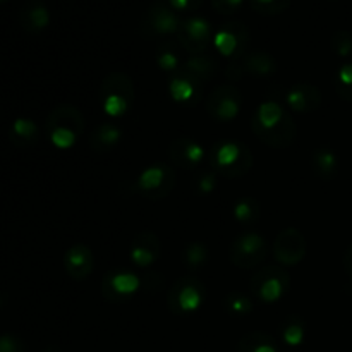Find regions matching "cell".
I'll use <instances>...</instances> for the list:
<instances>
[{"label":"cell","mask_w":352,"mask_h":352,"mask_svg":"<svg viewBox=\"0 0 352 352\" xmlns=\"http://www.w3.org/2000/svg\"><path fill=\"white\" fill-rule=\"evenodd\" d=\"M237 352H278V346L268 333L250 332L239 340Z\"/></svg>","instance_id":"obj_25"},{"label":"cell","mask_w":352,"mask_h":352,"mask_svg":"<svg viewBox=\"0 0 352 352\" xmlns=\"http://www.w3.org/2000/svg\"><path fill=\"white\" fill-rule=\"evenodd\" d=\"M136 100L134 82L126 72H110L103 78L100 86V102L103 112L109 117H122L133 109Z\"/></svg>","instance_id":"obj_4"},{"label":"cell","mask_w":352,"mask_h":352,"mask_svg":"<svg viewBox=\"0 0 352 352\" xmlns=\"http://www.w3.org/2000/svg\"><path fill=\"white\" fill-rule=\"evenodd\" d=\"M261 206L260 201L251 196H244V198L237 199L232 206L234 219L239 223H253L260 219Z\"/></svg>","instance_id":"obj_26"},{"label":"cell","mask_w":352,"mask_h":352,"mask_svg":"<svg viewBox=\"0 0 352 352\" xmlns=\"http://www.w3.org/2000/svg\"><path fill=\"white\" fill-rule=\"evenodd\" d=\"M47 134L52 144L58 150H69L74 146L78 138L85 129V117L81 110L74 105H58L48 113L47 117Z\"/></svg>","instance_id":"obj_3"},{"label":"cell","mask_w":352,"mask_h":352,"mask_svg":"<svg viewBox=\"0 0 352 352\" xmlns=\"http://www.w3.org/2000/svg\"><path fill=\"white\" fill-rule=\"evenodd\" d=\"M332 48L340 57H347L352 54V33L347 30H339L332 36Z\"/></svg>","instance_id":"obj_34"},{"label":"cell","mask_w":352,"mask_h":352,"mask_svg":"<svg viewBox=\"0 0 352 352\" xmlns=\"http://www.w3.org/2000/svg\"><path fill=\"white\" fill-rule=\"evenodd\" d=\"M157 64L162 71L168 72V74H175V72L181 69L179 67L177 52H175V48L170 47V45H164V47H160V50H158L157 54Z\"/></svg>","instance_id":"obj_32"},{"label":"cell","mask_w":352,"mask_h":352,"mask_svg":"<svg viewBox=\"0 0 352 352\" xmlns=\"http://www.w3.org/2000/svg\"><path fill=\"white\" fill-rule=\"evenodd\" d=\"M244 0H212V7L217 12L223 14V16H229L234 14L241 6H243Z\"/></svg>","instance_id":"obj_36"},{"label":"cell","mask_w":352,"mask_h":352,"mask_svg":"<svg viewBox=\"0 0 352 352\" xmlns=\"http://www.w3.org/2000/svg\"><path fill=\"white\" fill-rule=\"evenodd\" d=\"M179 26H181V19L175 10L168 3L157 0L144 12L140 23V33L146 38L167 36V34H177Z\"/></svg>","instance_id":"obj_10"},{"label":"cell","mask_w":352,"mask_h":352,"mask_svg":"<svg viewBox=\"0 0 352 352\" xmlns=\"http://www.w3.org/2000/svg\"><path fill=\"white\" fill-rule=\"evenodd\" d=\"M177 40L181 47L191 55L205 54L210 41L213 40L212 26L203 17H189L182 19L177 31Z\"/></svg>","instance_id":"obj_13"},{"label":"cell","mask_w":352,"mask_h":352,"mask_svg":"<svg viewBox=\"0 0 352 352\" xmlns=\"http://www.w3.org/2000/svg\"><path fill=\"white\" fill-rule=\"evenodd\" d=\"M208 261V250L203 243H189L182 251V263L189 270H198Z\"/></svg>","instance_id":"obj_28"},{"label":"cell","mask_w":352,"mask_h":352,"mask_svg":"<svg viewBox=\"0 0 352 352\" xmlns=\"http://www.w3.org/2000/svg\"><path fill=\"white\" fill-rule=\"evenodd\" d=\"M160 253L162 244L155 232L144 230V232H140L134 237L133 246H131V260H133L138 267L146 268L150 267V265H153L155 261L160 258Z\"/></svg>","instance_id":"obj_19"},{"label":"cell","mask_w":352,"mask_h":352,"mask_svg":"<svg viewBox=\"0 0 352 352\" xmlns=\"http://www.w3.org/2000/svg\"><path fill=\"white\" fill-rule=\"evenodd\" d=\"M333 86H336V91L340 98L352 103V64L342 65L337 71Z\"/></svg>","instance_id":"obj_31"},{"label":"cell","mask_w":352,"mask_h":352,"mask_svg":"<svg viewBox=\"0 0 352 352\" xmlns=\"http://www.w3.org/2000/svg\"><path fill=\"white\" fill-rule=\"evenodd\" d=\"M311 165L313 170L323 181H330L339 172V158H337V155L330 148H318V150L313 151Z\"/></svg>","instance_id":"obj_23"},{"label":"cell","mask_w":352,"mask_h":352,"mask_svg":"<svg viewBox=\"0 0 352 352\" xmlns=\"http://www.w3.org/2000/svg\"><path fill=\"white\" fill-rule=\"evenodd\" d=\"M251 131L254 136L272 148H287L294 143L298 127L291 113L275 100L260 103L251 119Z\"/></svg>","instance_id":"obj_1"},{"label":"cell","mask_w":352,"mask_h":352,"mask_svg":"<svg viewBox=\"0 0 352 352\" xmlns=\"http://www.w3.org/2000/svg\"><path fill=\"white\" fill-rule=\"evenodd\" d=\"M65 272L74 280H86L95 268V258L86 244H74L65 251Z\"/></svg>","instance_id":"obj_17"},{"label":"cell","mask_w":352,"mask_h":352,"mask_svg":"<svg viewBox=\"0 0 352 352\" xmlns=\"http://www.w3.org/2000/svg\"><path fill=\"white\" fill-rule=\"evenodd\" d=\"M251 7L263 16H277L289 9L291 0H250Z\"/></svg>","instance_id":"obj_33"},{"label":"cell","mask_w":352,"mask_h":352,"mask_svg":"<svg viewBox=\"0 0 352 352\" xmlns=\"http://www.w3.org/2000/svg\"><path fill=\"white\" fill-rule=\"evenodd\" d=\"M19 19L28 33H40L50 23V12L41 0H30L24 3Z\"/></svg>","instance_id":"obj_20"},{"label":"cell","mask_w":352,"mask_h":352,"mask_svg":"<svg viewBox=\"0 0 352 352\" xmlns=\"http://www.w3.org/2000/svg\"><path fill=\"white\" fill-rule=\"evenodd\" d=\"M0 352H24V344L16 336H0Z\"/></svg>","instance_id":"obj_37"},{"label":"cell","mask_w":352,"mask_h":352,"mask_svg":"<svg viewBox=\"0 0 352 352\" xmlns=\"http://www.w3.org/2000/svg\"><path fill=\"white\" fill-rule=\"evenodd\" d=\"M229 254L237 268H254L267 258L268 244L258 232H243L232 241Z\"/></svg>","instance_id":"obj_8"},{"label":"cell","mask_w":352,"mask_h":352,"mask_svg":"<svg viewBox=\"0 0 352 352\" xmlns=\"http://www.w3.org/2000/svg\"><path fill=\"white\" fill-rule=\"evenodd\" d=\"M10 140L17 146H30L38 140V126L30 119L14 120L12 129H10Z\"/></svg>","instance_id":"obj_27"},{"label":"cell","mask_w":352,"mask_h":352,"mask_svg":"<svg viewBox=\"0 0 352 352\" xmlns=\"http://www.w3.org/2000/svg\"><path fill=\"white\" fill-rule=\"evenodd\" d=\"M186 72H189L191 76H195L199 82L205 85L206 81L213 78L217 71V62L212 55L208 54H198V55H191L188 60L184 62L182 65Z\"/></svg>","instance_id":"obj_24"},{"label":"cell","mask_w":352,"mask_h":352,"mask_svg":"<svg viewBox=\"0 0 352 352\" xmlns=\"http://www.w3.org/2000/svg\"><path fill=\"white\" fill-rule=\"evenodd\" d=\"M141 287L140 278L129 270H110L102 278V296L109 302H126Z\"/></svg>","instance_id":"obj_12"},{"label":"cell","mask_w":352,"mask_h":352,"mask_svg":"<svg viewBox=\"0 0 352 352\" xmlns=\"http://www.w3.org/2000/svg\"><path fill=\"white\" fill-rule=\"evenodd\" d=\"M174 168L160 164V162L144 168L140 177L136 179V191L146 199H151V201H160V199L167 198L172 189H174Z\"/></svg>","instance_id":"obj_7"},{"label":"cell","mask_w":352,"mask_h":352,"mask_svg":"<svg viewBox=\"0 0 352 352\" xmlns=\"http://www.w3.org/2000/svg\"><path fill=\"white\" fill-rule=\"evenodd\" d=\"M344 270L352 278V243L346 250V254H344Z\"/></svg>","instance_id":"obj_39"},{"label":"cell","mask_w":352,"mask_h":352,"mask_svg":"<svg viewBox=\"0 0 352 352\" xmlns=\"http://www.w3.org/2000/svg\"><path fill=\"white\" fill-rule=\"evenodd\" d=\"M248 40H250L248 28L239 21L226 23L220 28L219 33L213 36V43H215L217 50L232 62L243 60V57L246 55Z\"/></svg>","instance_id":"obj_11"},{"label":"cell","mask_w":352,"mask_h":352,"mask_svg":"<svg viewBox=\"0 0 352 352\" xmlns=\"http://www.w3.org/2000/svg\"><path fill=\"white\" fill-rule=\"evenodd\" d=\"M226 309L232 316H246L253 311V301L243 292H232L223 301Z\"/></svg>","instance_id":"obj_30"},{"label":"cell","mask_w":352,"mask_h":352,"mask_svg":"<svg viewBox=\"0 0 352 352\" xmlns=\"http://www.w3.org/2000/svg\"><path fill=\"white\" fill-rule=\"evenodd\" d=\"M168 93L179 105L196 107L203 98V82H199L195 76L181 67L175 74H172L170 82H168Z\"/></svg>","instance_id":"obj_15"},{"label":"cell","mask_w":352,"mask_h":352,"mask_svg":"<svg viewBox=\"0 0 352 352\" xmlns=\"http://www.w3.org/2000/svg\"><path fill=\"white\" fill-rule=\"evenodd\" d=\"M285 102H287L289 109L294 110V112L309 113L320 109V105H322L323 102V96L322 91H320L315 85H309V82H298V85H294L287 91Z\"/></svg>","instance_id":"obj_18"},{"label":"cell","mask_w":352,"mask_h":352,"mask_svg":"<svg viewBox=\"0 0 352 352\" xmlns=\"http://www.w3.org/2000/svg\"><path fill=\"white\" fill-rule=\"evenodd\" d=\"M305 333V323H302V320L298 318V316H291V318L285 320L284 325H282V339L285 340V344H289V346L292 347L302 344Z\"/></svg>","instance_id":"obj_29"},{"label":"cell","mask_w":352,"mask_h":352,"mask_svg":"<svg viewBox=\"0 0 352 352\" xmlns=\"http://www.w3.org/2000/svg\"><path fill=\"white\" fill-rule=\"evenodd\" d=\"M206 289L192 275H182L181 278L172 284L167 294V306L174 315H191L198 311L201 305L205 302Z\"/></svg>","instance_id":"obj_5"},{"label":"cell","mask_w":352,"mask_h":352,"mask_svg":"<svg viewBox=\"0 0 352 352\" xmlns=\"http://www.w3.org/2000/svg\"><path fill=\"white\" fill-rule=\"evenodd\" d=\"M122 138V129L116 122H103L89 136V146L98 153L112 151Z\"/></svg>","instance_id":"obj_21"},{"label":"cell","mask_w":352,"mask_h":352,"mask_svg":"<svg viewBox=\"0 0 352 352\" xmlns=\"http://www.w3.org/2000/svg\"><path fill=\"white\" fill-rule=\"evenodd\" d=\"M203 0H168V6L175 10V12H192L201 7Z\"/></svg>","instance_id":"obj_38"},{"label":"cell","mask_w":352,"mask_h":352,"mask_svg":"<svg viewBox=\"0 0 352 352\" xmlns=\"http://www.w3.org/2000/svg\"><path fill=\"white\" fill-rule=\"evenodd\" d=\"M306 251H308V246H306L305 236L301 230L294 227L280 230L275 237L274 256L284 267H294L301 263L306 256Z\"/></svg>","instance_id":"obj_14"},{"label":"cell","mask_w":352,"mask_h":352,"mask_svg":"<svg viewBox=\"0 0 352 352\" xmlns=\"http://www.w3.org/2000/svg\"><path fill=\"white\" fill-rule=\"evenodd\" d=\"M243 107L241 91L232 82L217 86L206 98V112L217 122H229L236 119Z\"/></svg>","instance_id":"obj_9"},{"label":"cell","mask_w":352,"mask_h":352,"mask_svg":"<svg viewBox=\"0 0 352 352\" xmlns=\"http://www.w3.org/2000/svg\"><path fill=\"white\" fill-rule=\"evenodd\" d=\"M208 164L222 177L237 179L253 167V153L241 141H219L212 146L208 153Z\"/></svg>","instance_id":"obj_2"},{"label":"cell","mask_w":352,"mask_h":352,"mask_svg":"<svg viewBox=\"0 0 352 352\" xmlns=\"http://www.w3.org/2000/svg\"><path fill=\"white\" fill-rule=\"evenodd\" d=\"M0 2H6V0H0Z\"/></svg>","instance_id":"obj_40"},{"label":"cell","mask_w":352,"mask_h":352,"mask_svg":"<svg viewBox=\"0 0 352 352\" xmlns=\"http://www.w3.org/2000/svg\"><path fill=\"white\" fill-rule=\"evenodd\" d=\"M289 287H291L289 274L284 268L275 267V265L261 268L250 280V289L254 298L267 302V305L280 301L287 294Z\"/></svg>","instance_id":"obj_6"},{"label":"cell","mask_w":352,"mask_h":352,"mask_svg":"<svg viewBox=\"0 0 352 352\" xmlns=\"http://www.w3.org/2000/svg\"><path fill=\"white\" fill-rule=\"evenodd\" d=\"M241 69H243V74L248 72L251 76L265 78V76H272L277 72V60L268 52H251L243 57Z\"/></svg>","instance_id":"obj_22"},{"label":"cell","mask_w":352,"mask_h":352,"mask_svg":"<svg viewBox=\"0 0 352 352\" xmlns=\"http://www.w3.org/2000/svg\"><path fill=\"white\" fill-rule=\"evenodd\" d=\"M168 157H170L172 164L177 165L179 168L191 170L205 160V148L192 138L181 136L172 140L170 146H168Z\"/></svg>","instance_id":"obj_16"},{"label":"cell","mask_w":352,"mask_h":352,"mask_svg":"<svg viewBox=\"0 0 352 352\" xmlns=\"http://www.w3.org/2000/svg\"><path fill=\"white\" fill-rule=\"evenodd\" d=\"M217 172H203L196 177L195 181V191L199 196H208L215 191L217 188Z\"/></svg>","instance_id":"obj_35"}]
</instances>
